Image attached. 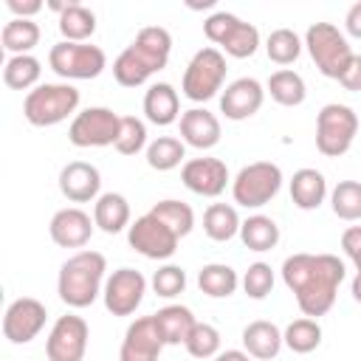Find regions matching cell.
I'll use <instances>...</instances> for the list:
<instances>
[{
    "mask_svg": "<svg viewBox=\"0 0 361 361\" xmlns=\"http://www.w3.org/2000/svg\"><path fill=\"white\" fill-rule=\"evenodd\" d=\"M344 28H347L350 37L361 39V0L347 8V14H344Z\"/></svg>",
    "mask_w": 361,
    "mask_h": 361,
    "instance_id": "46",
    "label": "cell"
},
{
    "mask_svg": "<svg viewBox=\"0 0 361 361\" xmlns=\"http://www.w3.org/2000/svg\"><path fill=\"white\" fill-rule=\"evenodd\" d=\"M240 226H243V220H240L237 209L228 203H212L203 212V231L214 243H228L231 237L240 234Z\"/></svg>",
    "mask_w": 361,
    "mask_h": 361,
    "instance_id": "29",
    "label": "cell"
},
{
    "mask_svg": "<svg viewBox=\"0 0 361 361\" xmlns=\"http://www.w3.org/2000/svg\"><path fill=\"white\" fill-rule=\"evenodd\" d=\"M0 42H3L6 51H11V56L31 54V48L39 42V25L34 20H17V17H11L3 25Z\"/></svg>",
    "mask_w": 361,
    "mask_h": 361,
    "instance_id": "34",
    "label": "cell"
},
{
    "mask_svg": "<svg viewBox=\"0 0 361 361\" xmlns=\"http://www.w3.org/2000/svg\"><path fill=\"white\" fill-rule=\"evenodd\" d=\"M344 262L336 254H293L282 262V279L307 319L324 316L344 282Z\"/></svg>",
    "mask_w": 361,
    "mask_h": 361,
    "instance_id": "1",
    "label": "cell"
},
{
    "mask_svg": "<svg viewBox=\"0 0 361 361\" xmlns=\"http://www.w3.org/2000/svg\"><path fill=\"white\" fill-rule=\"evenodd\" d=\"M203 34L209 42L220 45L228 56L234 59H245L254 56L259 48V31L254 23L240 20L231 11H214L203 20Z\"/></svg>",
    "mask_w": 361,
    "mask_h": 361,
    "instance_id": "6",
    "label": "cell"
},
{
    "mask_svg": "<svg viewBox=\"0 0 361 361\" xmlns=\"http://www.w3.org/2000/svg\"><path fill=\"white\" fill-rule=\"evenodd\" d=\"M59 34L68 42H87L96 34V14L87 6L68 0L65 8L59 11Z\"/></svg>",
    "mask_w": 361,
    "mask_h": 361,
    "instance_id": "27",
    "label": "cell"
},
{
    "mask_svg": "<svg viewBox=\"0 0 361 361\" xmlns=\"http://www.w3.org/2000/svg\"><path fill=\"white\" fill-rule=\"evenodd\" d=\"M152 316H155V324H158V330H161L166 344H186L189 333L197 324L195 313L189 307H183V305H166Z\"/></svg>",
    "mask_w": 361,
    "mask_h": 361,
    "instance_id": "26",
    "label": "cell"
},
{
    "mask_svg": "<svg viewBox=\"0 0 361 361\" xmlns=\"http://www.w3.org/2000/svg\"><path fill=\"white\" fill-rule=\"evenodd\" d=\"M197 288L212 299H226L240 288V276H237V271L231 265L209 262V265H203L197 271Z\"/></svg>",
    "mask_w": 361,
    "mask_h": 361,
    "instance_id": "31",
    "label": "cell"
},
{
    "mask_svg": "<svg viewBox=\"0 0 361 361\" xmlns=\"http://www.w3.org/2000/svg\"><path fill=\"white\" fill-rule=\"evenodd\" d=\"M6 6L17 20H34L42 11V0H6Z\"/></svg>",
    "mask_w": 361,
    "mask_h": 361,
    "instance_id": "45",
    "label": "cell"
},
{
    "mask_svg": "<svg viewBox=\"0 0 361 361\" xmlns=\"http://www.w3.org/2000/svg\"><path fill=\"white\" fill-rule=\"evenodd\" d=\"M127 243L133 251H138L147 259H169L178 251L180 237L152 212L135 217L127 228Z\"/></svg>",
    "mask_w": 361,
    "mask_h": 361,
    "instance_id": "11",
    "label": "cell"
},
{
    "mask_svg": "<svg viewBox=\"0 0 361 361\" xmlns=\"http://www.w3.org/2000/svg\"><path fill=\"white\" fill-rule=\"evenodd\" d=\"M155 217H161L178 237H186L192 228H195V212H192V206L189 203H183V200H158L152 209H149Z\"/></svg>",
    "mask_w": 361,
    "mask_h": 361,
    "instance_id": "38",
    "label": "cell"
},
{
    "mask_svg": "<svg viewBox=\"0 0 361 361\" xmlns=\"http://www.w3.org/2000/svg\"><path fill=\"white\" fill-rule=\"evenodd\" d=\"M220 118L206 107H192L180 113V141L195 149H212L220 144Z\"/></svg>",
    "mask_w": 361,
    "mask_h": 361,
    "instance_id": "21",
    "label": "cell"
},
{
    "mask_svg": "<svg viewBox=\"0 0 361 361\" xmlns=\"http://www.w3.org/2000/svg\"><path fill=\"white\" fill-rule=\"evenodd\" d=\"M341 248H344L347 259L355 265V271H361V226H350L341 234Z\"/></svg>",
    "mask_w": 361,
    "mask_h": 361,
    "instance_id": "43",
    "label": "cell"
},
{
    "mask_svg": "<svg viewBox=\"0 0 361 361\" xmlns=\"http://www.w3.org/2000/svg\"><path fill=\"white\" fill-rule=\"evenodd\" d=\"M87 338H90V327L82 316L76 313L59 316L45 338V355L48 361H82L87 353Z\"/></svg>",
    "mask_w": 361,
    "mask_h": 361,
    "instance_id": "13",
    "label": "cell"
},
{
    "mask_svg": "<svg viewBox=\"0 0 361 361\" xmlns=\"http://www.w3.org/2000/svg\"><path fill=\"white\" fill-rule=\"evenodd\" d=\"M99 189H102V175H99V169L93 164L71 161V164L62 166V172H59V192L71 203L99 200Z\"/></svg>",
    "mask_w": 361,
    "mask_h": 361,
    "instance_id": "20",
    "label": "cell"
},
{
    "mask_svg": "<svg viewBox=\"0 0 361 361\" xmlns=\"http://www.w3.org/2000/svg\"><path fill=\"white\" fill-rule=\"evenodd\" d=\"M302 45H305V42L299 39L296 31H290V28H276V31H271L268 39H265V54H268V59L276 62V65H290V62L299 59Z\"/></svg>",
    "mask_w": 361,
    "mask_h": 361,
    "instance_id": "37",
    "label": "cell"
},
{
    "mask_svg": "<svg viewBox=\"0 0 361 361\" xmlns=\"http://www.w3.org/2000/svg\"><path fill=\"white\" fill-rule=\"evenodd\" d=\"M93 220L87 212H82L79 206H68V209H59L51 223H48V234L51 240L59 245V248H82L87 245L90 234H93Z\"/></svg>",
    "mask_w": 361,
    "mask_h": 361,
    "instance_id": "19",
    "label": "cell"
},
{
    "mask_svg": "<svg viewBox=\"0 0 361 361\" xmlns=\"http://www.w3.org/2000/svg\"><path fill=\"white\" fill-rule=\"evenodd\" d=\"M118 124L121 116L113 113L110 107H85L82 113L73 116L68 127V141L73 147H110L118 138Z\"/></svg>",
    "mask_w": 361,
    "mask_h": 361,
    "instance_id": "12",
    "label": "cell"
},
{
    "mask_svg": "<svg viewBox=\"0 0 361 361\" xmlns=\"http://www.w3.org/2000/svg\"><path fill=\"white\" fill-rule=\"evenodd\" d=\"M265 102V87L254 76H240L220 93V113L231 121H245L254 113H259Z\"/></svg>",
    "mask_w": 361,
    "mask_h": 361,
    "instance_id": "18",
    "label": "cell"
},
{
    "mask_svg": "<svg viewBox=\"0 0 361 361\" xmlns=\"http://www.w3.org/2000/svg\"><path fill=\"white\" fill-rule=\"evenodd\" d=\"M104 271H107L104 254H99V251H76L59 268V276H56L59 299L73 310L90 307L99 299V293L104 290Z\"/></svg>",
    "mask_w": 361,
    "mask_h": 361,
    "instance_id": "3",
    "label": "cell"
},
{
    "mask_svg": "<svg viewBox=\"0 0 361 361\" xmlns=\"http://www.w3.org/2000/svg\"><path fill=\"white\" fill-rule=\"evenodd\" d=\"M324 197H327V180H324V175L319 169L302 166V169L293 172V178H290V200H293L296 209L313 212V209H319L324 203Z\"/></svg>",
    "mask_w": 361,
    "mask_h": 361,
    "instance_id": "24",
    "label": "cell"
},
{
    "mask_svg": "<svg viewBox=\"0 0 361 361\" xmlns=\"http://www.w3.org/2000/svg\"><path fill=\"white\" fill-rule=\"evenodd\" d=\"M279 189H282V169L271 161H254V164L243 166L237 172V178L231 180L234 203H240L245 209H259V206L271 203Z\"/></svg>",
    "mask_w": 361,
    "mask_h": 361,
    "instance_id": "9",
    "label": "cell"
},
{
    "mask_svg": "<svg viewBox=\"0 0 361 361\" xmlns=\"http://www.w3.org/2000/svg\"><path fill=\"white\" fill-rule=\"evenodd\" d=\"M147 293V279L141 271L135 268H118L107 276L104 282V290H102V299H104V307L113 313V316H133L141 305Z\"/></svg>",
    "mask_w": 361,
    "mask_h": 361,
    "instance_id": "14",
    "label": "cell"
},
{
    "mask_svg": "<svg viewBox=\"0 0 361 361\" xmlns=\"http://www.w3.org/2000/svg\"><path fill=\"white\" fill-rule=\"evenodd\" d=\"M305 48H307L310 59L316 62L319 73L327 79H338L344 73V68L350 65V59L355 56L347 37L333 23H313L305 31Z\"/></svg>",
    "mask_w": 361,
    "mask_h": 361,
    "instance_id": "5",
    "label": "cell"
},
{
    "mask_svg": "<svg viewBox=\"0 0 361 361\" xmlns=\"http://www.w3.org/2000/svg\"><path fill=\"white\" fill-rule=\"evenodd\" d=\"M240 285H243L245 296H251V299H265V296L271 293V288H274V271H271V265H268V262H251L248 271L243 274Z\"/></svg>",
    "mask_w": 361,
    "mask_h": 361,
    "instance_id": "41",
    "label": "cell"
},
{
    "mask_svg": "<svg viewBox=\"0 0 361 361\" xmlns=\"http://www.w3.org/2000/svg\"><path fill=\"white\" fill-rule=\"evenodd\" d=\"M214 361H251V355L245 350H223L214 355Z\"/></svg>",
    "mask_w": 361,
    "mask_h": 361,
    "instance_id": "47",
    "label": "cell"
},
{
    "mask_svg": "<svg viewBox=\"0 0 361 361\" xmlns=\"http://www.w3.org/2000/svg\"><path fill=\"white\" fill-rule=\"evenodd\" d=\"M93 223L104 234H118V231L130 228V203H127V197L118 195V192L99 195V200L93 206Z\"/></svg>",
    "mask_w": 361,
    "mask_h": 361,
    "instance_id": "25",
    "label": "cell"
},
{
    "mask_svg": "<svg viewBox=\"0 0 361 361\" xmlns=\"http://www.w3.org/2000/svg\"><path fill=\"white\" fill-rule=\"evenodd\" d=\"M172 54V34L161 25H147L116 56L113 76L121 87H141L152 73L164 71Z\"/></svg>",
    "mask_w": 361,
    "mask_h": 361,
    "instance_id": "2",
    "label": "cell"
},
{
    "mask_svg": "<svg viewBox=\"0 0 361 361\" xmlns=\"http://www.w3.org/2000/svg\"><path fill=\"white\" fill-rule=\"evenodd\" d=\"M282 330L274 324V322H265V319H257L251 324L243 327V347L251 358L257 361H271L279 355L282 350Z\"/></svg>",
    "mask_w": 361,
    "mask_h": 361,
    "instance_id": "23",
    "label": "cell"
},
{
    "mask_svg": "<svg viewBox=\"0 0 361 361\" xmlns=\"http://www.w3.org/2000/svg\"><path fill=\"white\" fill-rule=\"evenodd\" d=\"M353 299L361 305V271H355V276H353Z\"/></svg>",
    "mask_w": 361,
    "mask_h": 361,
    "instance_id": "48",
    "label": "cell"
},
{
    "mask_svg": "<svg viewBox=\"0 0 361 361\" xmlns=\"http://www.w3.org/2000/svg\"><path fill=\"white\" fill-rule=\"evenodd\" d=\"M164 347L166 341L155 324V316H141L127 327L121 338L118 361H158Z\"/></svg>",
    "mask_w": 361,
    "mask_h": 361,
    "instance_id": "16",
    "label": "cell"
},
{
    "mask_svg": "<svg viewBox=\"0 0 361 361\" xmlns=\"http://www.w3.org/2000/svg\"><path fill=\"white\" fill-rule=\"evenodd\" d=\"M180 180L189 192L200 197H217L226 192L228 166L220 158H189L180 166Z\"/></svg>",
    "mask_w": 361,
    "mask_h": 361,
    "instance_id": "17",
    "label": "cell"
},
{
    "mask_svg": "<svg viewBox=\"0 0 361 361\" xmlns=\"http://www.w3.org/2000/svg\"><path fill=\"white\" fill-rule=\"evenodd\" d=\"M45 319H48V310H45V305L39 299L20 296L6 307L3 336L11 344H28V341H34L39 336V330L45 327Z\"/></svg>",
    "mask_w": 361,
    "mask_h": 361,
    "instance_id": "15",
    "label": "cell"
},
{
    "mask_svg": "<svg viewBox=\"0 0 361 361\" xmlns=\"http://www.w3.org/2000/svg\"><path fill=\"white\" fill-rule=\"evenodd\" d=\"M183 158H186V144L175 135H158L147 147V164L158 172H169V169L180 166Z\"/></svg>",
    "mask_w": 361,
    "mask_h": 361,
    "instance_id": "36",
    "label": "cell"
},
{
    "mask_svg": "<svg viewBox=\"0 0 361 361\" xmlns=\"http://www.w3.org/2000/svg\"><path fill=\"white\" fill-rule=\"evenodd\" d=\"M358 133V116L353 107L330 102L316 116V149L327 158L344 155Z\"/></svg>",
    "mask_w": 361,
    "mask_h": 361,
    "instance_id": "8",
    "label": "cell"
},
{
    "mask_svg": "<svg viewBox=\"0 0 361 361\" xmlns=\"http://www.w3.org/2000/svg\"><path fill=\"white\" fill-rule=\"evenodd\" d=\"M79 107V90L68 82H42L23 99V116L34 127H54L73 116Z\"/></svg>",
    "mask_w": 361,
    "mask_h": 361,
    "instance_id": "4",
    "label": "cell"
},
{
    "mask_svg": "<svg viewBox=\"0 0 361 361\" xmlns=\"http://www.w3.org/2000/svg\"><path fill=\"white\" fill-rule=\"evenodd\" d=\"M48 65L62 79H96L107 68V56L90 42H56L48 51Z\"/></svg>",
    "mask_w": 361,
    "mask_h": 361,
    "instance_id": "10",
    "label": "cell"
},
{
    "mask_svg": "<svg viewBox=\"0 0 361 361\" xmlns=\"http://www.w3.org/2000/svg\"><path fill=\"white\" fill-rule=\"evenodd\" d=\"M121 155H138L147 144V124L135 116H121V124H118V138L113 144Z\"/></svg>",
    "mask_w": 361,
    "mask_h": 361,
    "instance_id": "40",
    "label": "cell"
},
{
    "mask_svg": "<svg viewBox=\"0 0 361 361\" xmlns=\"http://www.w3.org/2000/svg\"><path fill=\"white\" fill-rule=\"evenodd\" d=\"M226 56L220 48H200L186 71H183V82H180V90L189 102H209L214 99L220 90H223V82H226Z\"/></svg>",
    "mask_w": 361,
    "mask_h": 361,
    "instance_id": "7",
    "label": "cell"
},
{
    "mask_svg": "<svg viewBox=\"0 0 361 361\" xmlns=\"http://www.w3.org/2000/svg\"><path fill=\"white\" fill-rule=\"evenodd\" d=\"M186 288V271L180 265H161L152 274V290L164 299H172L178 293H183Z\"/></svg>",
    "mask_w": 361,
    "mask_h": 361,
    "instance_id": "42",
    "label": "cell"
},
{
    "mask_svg": "<svg viewBox=\"0 0 361 361\" xmlns=\"http://www.w3.org/2000/svg\"><path fill=\"white\" fill-rule=\"evenodd\" d=\"M42 76V62L31 54H20V56H8L6 68H3V82L11 90H34L39 85Z\"/></svg>",
    "mask_w": 361,
    "mask_h": 361,
    "instance_id": "32",
    "label": "cell"
},
{
    "mask_svg": "<svg viewBox=\"0 0 361 361\" xmlns=\"http://www.w3.org/2000/svg\"><path fill=\"white\" fill-rule=\"evenodd\" d=\"M265 93H271V99L282 107H299L305 99H307V87H305V79L290 71V68H279L271 73L268 85H265Z\"/></svg>",
    "mask_w": 361,
    "mask_h": 361,
    "instance_id": "28",
    "label": "cell"
},
{
    "mask_svg": "<svg viewBox=\"0 0 361 361\" xmlns=\"http://www.w3.org/2000/svg\"><path fill=\"white\" fill-rule=\"evenodd\" d=\"M338 82H341L344 90H353V93L361 90V54H355V56L350 59V65L344 68V73L338 76Z\"/></svg>",
    "mask_w": 361,
    "mask_h": 361,
    "instance_id": "44",
    "label": "cell"
},
{
    "mask_svg": "<svg viewBox=\"0 0 361 361\" xmlns=\"http://www.w3.org/2000/svg\"><path fill=\"white\" fill-rule=\"evenodd\" d=\"M330 209L338 220H361V180H338L330 192Z\"/></svg>",
    "mask_w": 361,
    "mask_h": 361,
    "instance_id": "35",
    "label": "cell"
},
{
    "mask_svg": "<svg viewBox=\"0 0 361 361\" xmlns=\"http://www.w3.org/2000/svg\"><path fill=\"white\" fill-rule=\"evenodd\" d=\"M282 341L290 353H299V355H307L313 353L319 344H322V324L316 319H293L285 330H282Z\"/></svg>",
    "mask_w": 361,
    "mask_h": 361,
    "instance_id": "33",
    "label": "cell"
},
{
    "mask_svg": "<svg viewBox=\"0 0 361 361\" xmlns=\"http://www.w3.org/2000/svg\"><path fill=\"white\" fill-rule=\"evenodd\" d=\"M183 347H186V353H189L192 358H200V361H203V358H214V355L220 353V330H217L214 324L197 322Z\"/></svg>",
    "mask_w": 361,
    "mask_h": 361,
    "instance_id": "39",
    "label": "cell"
},
{
    "mask_svg": "<svg viewBox=\"0 0 361 361\" xmlns=\"http://www.w3.org/2000/svg\"><path fill=\"white\" fill-rule=\"evenodd\" d=\"M240 240L248 251H271L279 243V226L268 214H251L240 226Z\"/></svg>",
    "mask_w": 361,
    "mask_h": 361,
    "instance_id": "30",
    "label": "cell"
},
{
    "mask_svg": "<svg viewBox=\"0 0 361 361\" xmlns=\"http://www.w3.org/2000/svg\"><path fill=\"white\" fill-rule=\"evenodd\" d=\"M144 116L155 127H169L180 118V99L169 82H155L144 93Z\"/></svg>",
    "mask_w": 361,
    "mask_h": 361,
    "instance_id": "22",
    "label": "cell"
}]
</instances>
